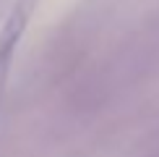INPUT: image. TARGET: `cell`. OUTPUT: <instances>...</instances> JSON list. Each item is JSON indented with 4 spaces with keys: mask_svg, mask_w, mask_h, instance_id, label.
<instances>
[{
    "mask_svg": "<svg viewBox=\"0 0 159 157\" xmlns=\"http://www.w3.org/2000/svg\"><path fill=\"white\" fill-rule=\"evenodd\" d=\"M31 13H34V0H18L16 8L8 13L3 29H0V97L5 92V81H8L13 55H16V47L21 42L26 26H29Z\"/></svg>",
    "mask_w": 159,
    "mask_h": 157,
    "instance_id": "6da1fadb",
    "label": "cell"
}]
</instances>
